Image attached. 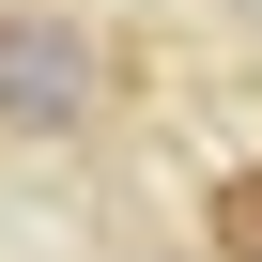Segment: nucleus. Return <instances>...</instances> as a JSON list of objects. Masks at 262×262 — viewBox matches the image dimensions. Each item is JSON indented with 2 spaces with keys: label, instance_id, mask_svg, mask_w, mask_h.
I'll use <instances>...</instances> for the list:
<instances>
[{
  "label": "nucleus",
  "instance_id": "f257e3e1",
  "mask_svg": "<svg viewBox=\"0 0 262 262\" xmlns=\"http://www.w3.org/2000/svg\"><path fill=\"white\" fill-rule=\"evenodd\" d=\"M108 31L93 16H47V0H16L0 16V139H93L108 123Z\"/></svg>",
  "mask_w": 262,
  "mask_h": 262
},
{
  "label": "nucleus",
  "instance_id": "f03ea898",
  "mask_svg": "<svg viewBox=\"0 0 262 262\" xmlns=\"http://www.w3.org/2000/svg\"><path fill=\"white\" fill-rule=\"evenodd\" d=\"M201 262H262V155L201 185Z\"/></svg>",
  "mask_w": 262,
  "mask_h": 262
}]
</instances>
